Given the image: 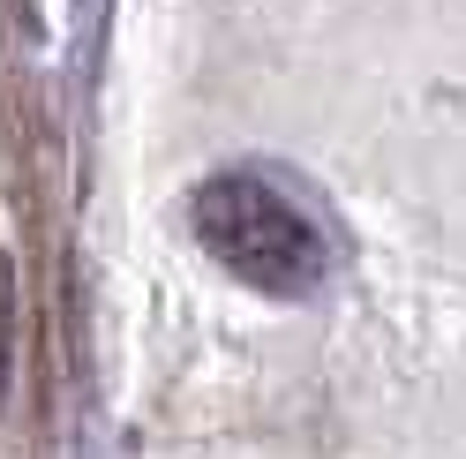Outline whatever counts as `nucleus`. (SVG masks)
<instances>
[{
  "instance_id": "1",
  "label": "nucleus",
  "mask_w": 466,
  "mask_h": 459,
  "mask_svg": "<svg viewBox=\"0 0 466 459\" xmlns=\"http://www.w3.org/2000/svg\"><path fill=\"white\" fill-rule=\"evenodd\" d=\"M188 226L256 294H309L324 279V234H316V219L264 174H211L188 196Z\"/></svg>"
}]
</instances>
